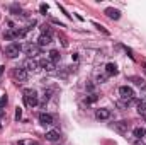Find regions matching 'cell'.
I'll list each match as a JSON object with an SVG mask.
<instances>
[{"label": "cell", "instance_id": "52a82bcc", "mask_svg": "<svg viewBox=\"0 0 146 145\" xmlns=\"http://www.w3.org/2000/svg\"><path fill=\"white\" fill-rule=\"evenodd\" d=\"M24 68H26V72H37V70H39V63H37L36 60L29 58V60H26Z\"/></svg>", "mask_w": 146, "mask_h": 145}, {"label": "cell", "instance_id": "7a4b0ae2", "mask_svg": "<svg viewBox=\"0 0 146 145\" xmlns=\"http://www.w3.org/2000/svg\"><path fill=\"white\" fill-rule=\"evenodd\" d=\"M21 50H22V46H21L19 43H10V44L5 48V55H7L9 58H15V56H19Z\"/></svg>", "mask_w": 146, "mask_h": 145}, {"label": "cell", "instance_id": "277c9868", "mask_svg": "<svg viewBox=\"0 0 146 145\" xmlns=\"http://www.w3.org/2000/svg\"><path fill=\"white\" fill-rule=\"evenodd\" d=\"M119 94H121V97L124 99V101H131L136 94H134V89L133 87H129V85H121L119 87Z\"/></svg>", "mask_w": 146, "mask_h": 145}, {"label": "cell", "instance_id": "7402d4cb", "mask_svg": "<svg viewBox=\"0 0 146 145\" xmlns=\"http://www.w3.org/2000/svg\"><path fill=\"white\" fill-rule=\"evenodd\" d=\"M95 101H97V96H95V94H92V96H88V97L85 99V103H87V104H94Z\"/></svg>", "mask_w": 146, "mask_h": 145}, {"label": "cell", "instance_id": "83f0119b", "mask_svg": "<svg viewBox=\"0 0 146 145\" xmlns=\"http://www.w3.org/2000/svg\"><path fill=\"white\" fill-rule=\"evenodd\" d=\"M97 82H99V84L106 82V75H99V77H97Z\"/></svg>", "mask_w": 146, "mask_h": 145}, {"label": "cell", "instance_id": "e0dca14e", "mask_svg": "<svg viewBox=\"0 0 146 145\" xmlns=\"http://www.w3.org/2000/svg\"><path fill=\"white\" fill-rule=\"evenodd\" d=\"M60 58H61V55H60V51H58V50H51V51H49V60H51L53 63L60 62Z\"/></svg>", "mask_w": 146, "mask_h": 145}, {"label": "cell", "instance_id": "9c48e42d", "mask_svg": "<svg viewBox=\"0 0 146 145\" xmlns=\"http://www.w3.org/2000/svg\"><path fill=\"white\" fill-rule=\"evenodd\" d=\"M39 123H41V125H44V126L53 125V116H51V114H48V113H41V114H39Z\"/></svg>", "mask_w": 146, "mask_h": 145}, {"label": "cell", "instance_id": "d4e9b609", "mask_svg": "<svg viewBox=\"0 0 146 145\" xmlns=\"http://www.w3.org/2000/svg\"><path fill=\"white\" fill-rule=\"evenodd\" d=\"M39 10H41V14H44V15H46L49 9H48V5H46V3H41V5H39Z\"/></svg>", "mask_w": 146, "mask_h": 145}, {"label": "cell", "instance_id": "ac0fdd59", "mask_svg": "<svg viewBox=\"0 0 146 145\" xmlns=\"http://www.w3.org/2000/svg\"><path fill=\"white\" fill-rule=\"evenodd\" d=\"M138 113H139L141 116H145V118H146V103H145V101H141V103L138 104Z\"/></svg>", "mask_w": 146, "mask_h": 145}, {"label": "cell", "instance_id": "3957f363", "mask_svg": "<svg viewBox=\"0 0 146 145\" xmlns=\"http://www.w3.org/2000/svg\"><path fill=\"white\" fill-rule=\"evenodd\" d=\"M26 33H27V29H15V28H12V29H9L5 34H3V38L5 39H17V38H24L26 36Z\"/></svg>", "mask_w": 146, "mask_h": 145}, {"label": "cell", "instance_id": "8992f818", "mask_svg": "<svg viewBox=\"0 0 146 145\" xmlns=\"http://www.w3.org/2000/svg\"><path fill=\"white\" fill-rule=\"evenodd\" d=\"M14 79H15L17 82H26V80H27V72H26V68H24V67L14 68Z\"/></svg>", "mask_w": 146, "mask_h": 145}, {"label": "cell", "instance_id": "cb8c5ba5", "mask_svg": "<svg viewBox=\"0 0 146 145\" xmlns=\"http://www.w3.org/2000/svg\"><path fill=\"white\" fill-rule=\"evenodd\" d=\"M7 101H9V99H7V96H0V108H2V109L7 106Z\"/></svg>", "mask_w": 146, "mask_h": 145}, {"label": "cell", "instance_id": "f1b7e54d", "mask_svg": "<svg viewBox=\"0 0 146 145\" xmlns=\"http://www.w3.org/2000/svg\"><path fill=\"white\" fill-rule=\"evenodd\" d=\"M87 91L92 92V91H94V84H87Z\"/></svg>", "mask_w": 146, "mask_h": 145}, {"label": "cell", "instance_id": "4316f807", "mask_svg": "<svg viewBox=\"0 0 146 145\" xmlns=\"http://www.w3.org/2000/svg\"><path fill=\"white\" fill-rule=\"evenodd\" d=\"M95 28H97V29H99V31H102V33H104V34H109V31H107V29H106V28H104V26H100V24H95Z\"/></svg>", "mask_w": 146, "mask_h": 145}, {"label": "cell", "instance_id": "f546056e", "mask_svg": "<svg viewBox=\"0 0 146 145\" xmlns=\"http://www.w3.org/2000/svg\"><path fill=\"white\" fill-rule=\"evenodd\" d=\"M3 116H5V109H2V108H0V119H2Z\"/></svg>", "mask_w": 146, "mask_h": 145}, {"label": "cell", "instance_id": "ffe728a7", "mask_svg": "<svg viewBox=\"0 0 146 145\" xmlns=\"http://www.w3.org/2000/svg\"><path fill=\"white\" fill-rule=\"evenodd\" d=\"M129 80H133V82H134L136 85H141V87L145 85V80H143V79H139V77H131Z\"/></svg>", "mask_w": 146, "mask_h": 145}, {"label": "cell", "instance_id": "484cf974", "mask_svg": "<svg viewBox=\"0 0 146 145\" xmlns=\"http://www.w3.org/2000/svg\"><path fill=\"white\" fill-rule=\"evenodd\" d=\"M21 118H22V109H21V108H17V109H15V119L19 121Z\"/></svg>", "mask_w": 146, "mask_h": 145}, {"label": "cell", "instance_id": "2e32d148", "mask_svg": "<svg viewBox=\"0 0 146 145\" xmlns=\"http://www.w3.org/2000/svg\"><path fill=\"white\" fill-rule=\"evenodd\" d=\"M106 72L109 73V75H117V73H119L117 65H115V63H107V65H106Z\"/></svg>", "mask_w": 146, "mask_h": 145}, {"label": "cell", "instance_id": "5bb4252c", "mask_svg": "<svg viewBox=\"0 0 146 145\" xmlns=\"http://www.w3.org/2000/svg\"><path fill=\"white\" fill-rule=\"evenodd\" d=\"M112 126H114V128H115L117 132H121V133H124V132H126V130L129 128V123H127V121H119V123H114Z\"/></svg>", "mask_w": 146, "mask_h": 145}, {"label": "cell", "instance_id": "d6a6232c", "mask_svg": "<svg viewBox=\"0 0 146 145\" xmlns=\"http://www.w3.org/2000/svg\"><path fill=\"white\" fill-rule=\"evenodd\" d=\"M3 70H5V67H2V65H0V75L3 73Z\"/></svg>", "mask_w": 146, "mask_h": 145}, {"label": "cell", "instance_id": "44dd1931", "mask_svg": "<svg viewBox=\"0 0 146 145\" xmlns=\"http://www.w3.org/2000/svg\"><path fill=\"white\" fill-rule=\"evenodd\" d=\"M41 34H49L51 36V29H49V26H41Z\"/></svg>", "mask_w": 146, "mask_h": 145}, {"label": "cell", "instance_id": "9a60e30c", "mask_svg": "<svg viewBox=\"0 0 146 145\" xmlns=\"http://www.w3.org/2000/svg\"><path fill=\"white\" fill-rule=\"evenodd\" d=\"M133 133H134V137H136L138 140H141V138L146 135V130L143 128V126H136V128L133 130Z\"/></svg>", "mask_w": 146, "mask_h": 145}, {"label": "cell", "instance_id": "603a6c76", "mask_svg": "<svg viewBox=\"0 0 146 145\" xmlns=\"http://www.w3.org/2000/svg\"><path fill=\"white\" fill-rule=\"evenodd\" d=\"M10 12L15 14V15H19V14H21V7H19V5H12V7H10Z\"/></svg>", "mask_w": 146, "mask_h": 145}, {"label": "cell", "instance_id": "7c38bea8", "mask_svg": "<svg viewBox=\"0 0 146 145\" xmlns=\"http://www.w3.org/2000/svg\"><path fill=\"white\" fill-rule=\"evenodd\" d=\"M48 142H56V140H60V132L58 130H49V132H46V137H44Z\"/></svg>", "mask_w": 146, "mask_h": 145}, {"label": "cell", "instance_id": "5b68a950", "mask_svg": "<svg viewBox=\"0 0 146 145\" xmlns=\"http://www.w3.org/2000/svg\"><path fill=\"white\" fill-rule=\"evenodd\" d=\"M24 51H26V55H27L29 58H34L36 55H39L41 48H39L37 44H33V43H29V44H26V46H24Z\"/></svg>", "mask_w": 146, "mask_h": 145}, {"label": "cell", "instance_id": "d6986e66", "mask_svg": "<svg viewBox=\"0 0 146 145\" xmlns=\"http://www.w3.org/2000/svg\"><path fill=\"white\" fill-rule=\"evenodd\" d=\"M51 94H53V89L44 91V94H42V101H44V103H48V101H49V97H51Z\"/></svg>", "mask_w": 146, "mask_h": 145}, {"label": "cell", "instance_id": "4dcf8cb0", "mask_svg": "<svg viewBox=\"0 0 146 145\" xmlns=\"http://www.w3.org/2000/svg\"><path fill=\"white\" fill-rule=\"evenodd\" d=\"M141 92H143V96L146 97V85H143V87H141Z\"/></svg>", "mask_w": 146, "mask_h": 145}, {"label": "cell", "instance_id": "836d02e7", "mask_svg": "<svg viewBox=\"0 0 146 145\" xmlns=\"http://www.w3.org/2000/svg\"><path fill=\"white\" fill-rule=\"evenodd\" d=\"M29 145H39V144H37V142H31Z\"/></svg>", "mask_w": 146, "mask_h": 145}, {"label": "cell", "instance_id": "8fae6325", "mask_svg": "<svg viewBox=\"0 0 146 145\" xmlns=\"http://www.w3.org/2000/svg\"><path fill=\"white\" fill-rule=\"evenodd\" d=\"M39 67H42V68H44V70H48V72H53V70H54V63H53L49 58L41 60V62H39Z\"/></svg>", "mask_w": 146, "mask_h": 145}, {"label": "cell", "instance_id": "30bf717a", "mask_svg": "<svg viewBox=\"0 0 146 145\" xmlns=\"http://www.w3.org/2000/svg\"><path fill=\"white\" fill-rule=\"evenodd\" d=\"M95 118H97V119H109L110 118V111L109 109H106V108L97 109V111H95Z\"/></svg>", "mask_w": 146, "mask_h": 145}, {"label": "cell", "instance_id": "1f68e13d", "mask_svg": "<svg viewBox=\"0 0 146 145\" xmlns=\"http://www.w3.org/2000/svg\"><path fill=\"white\" fill-rule=\"evenodd\" d=\"M72 60H73V62H76V60H78V55H76V53H75V55H72Z\"/></svg>", "mask_w": 146, "mask_h": 145}, {"label": "cell", "instance_id": "ba28073f", "mask_svg": "<svg viewBox=\"0 0 146 145\" xmlns=\"http://www.w3.org/2000/svg\"><path fill=\"white\" fill-rule=\"evenodd\" d=\"M53 43V39H51V36L49 34H41V36L37 38V46L41 48V46H49Z\"/></svg>", "mask_w": 146, "mask_h": 145}, {"label": "cell", "instance_id": "6da1fadb", "mask_svg": "<svg viewBox=\"0 0 146 145\" xmlns=\"http://www.w3.org/2000/svg\"><path fill=\"white\" fill-rule=\"evenodd\" d=\"M24 101L29 108H34V106L39 104V96H37V92L34 89H26L24 91Z\"/></svg>", "mask_w": 146, "mask_h": 145}, {"label": "cell", "instance_id": "4fadbf2b", "mask_svg": "<svg viewBox=\"0 0 146 145\" xmlns=\"http://www.w3.org/2000/svg\"><path fill=\"white\" fill-rule=\"evenodd\" d=\"M106 15H107L109 19H114V21H117V19L121 17V12H119L117 9H114V7H109V9H106Z\"/></svg>", "mask_w": 146, "mask_h": 145}]
</instances>
